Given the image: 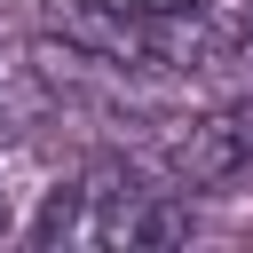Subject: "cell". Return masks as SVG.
<instances>
[{
    "instance_id": "3957f363",
    "label": "cell",
    "mask_w": 253,
    "mask_h": 253,
    "mask_svg": "<svg viewBox=\"0 0 253 253\" xmlns=\"http://www.w3.org/2000/svg\"><path fill=\"white\" fill-rule=\"evenodd\" d=\"M79 8H119V16H182V8H213V0H79Z\"/></svg>"
},
{
    "instance_id": "5b68a950",
    "label": "cell",
    "mask_w": 253,
    "mask_h": 253,
    "mask_svg": "<svg viewBox=\"0 0 253 253\" xmlns=\"http://www.w3.org/2000/svg\"><path fill=\"white\" fill-rule=\"evenodd\" d=\"M0 237H8V198H0Z\"/></svg>"
},
{
    "instance_id": "7a4b0ae2",
    "label": "cell",
    "mask_w": 253,
    "mask_h": 253,
    "mask_svg": "<svg viewBox=\"0 0 253 253\" xmlns=\"http://www.w3.org/2000/svg\"><path fill=\"white\" fill-rule=\"evenodd\" d=\"M134 158L166 190H213V182L245 174L253 166V87H237L206 111H182V119H150Z\"/></svg>"
},
{
    "instance_id": "277c9868",
    "label": "cell",
    "mask_w": 253,
    "mask_h": 253,
    "mask_svg": "<svg viewBox=\"0 0 253 253\" xmlns=\"http://www.w3.org/2000/svg\"><path fill=\"white\" fill-rule=\"evenodd\" d=\"M16 111V63H0V119Z\"/></svg>"
},
{
    "instance_id": "6da1fadb",
    "label": "cell",
    "mask_w": 253,
    "mask_h": 253,
    "mask_svg": "<svg viewBox=\"0 0 253 253\" xmlns=\"http://www.w3.org/2000/svg\"><path fill=\"white\" fill-rule=\"evenodd\" d=\"M24 237L32 245H103V253L111 245H182L190 237V206L142 158L103 150V158H87L79 174H63L40 198V213L24 221Z\"/></svg>"
}]
</instances>
